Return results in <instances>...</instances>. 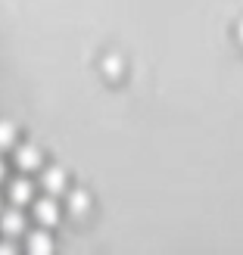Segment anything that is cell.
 Instances as JSON below:
<instances>
[{
  "label": "cell",
  "mask_w": 243,
  "mask_h": 255,
  "mask_svg": "<svg viewBox=\"0 0 243 255\" xmlns=\"http://www.w3.org/2000/svg\"><path fill=\"white\" fill-rule=\"evenodd\" d=\"M66 202H69L72 215H84L87 209H91V196H87V190H72V193L66 196Z\"/></svg>",
  "instance_id": "7"
},
{
  "label": "cell",
  "mask_w": 243,
  "mask_h": 255,
  "mask_svg": "<svg viewBox=\"0 0 243 255\" xmlns=\"http://www.w3.org/2000/svg\"><path fill=\"white\" fill-rule=\"evenodd\" d=\"M41 187L47 190L50 196L66 193V171H62L59 165H50V168H44V171H41Z\"/></svg>",
  "instance_id": "2"
},
{
  "label": "cell",
  "mask_w": 243,
  "mask_h": 255,
  "mask_svg": "<svg viewBox=\"0 0 243 255\" xmlns=\"http://www.w3.org/2000/svg\"><path fill=\"white\" fill-rule=\"evenodd\" d=\"M31 212H34V218H37V224H41V227H53L59 221V202L50 196V193L41 196V199H34L31 202Z\"/></svg>",
  "instance_id": "1"
},
{
  "label": "cell",
  "mask_w": 243,
  "mask_h": 255,
  "mask_svg": "<svg viewBox=\"0 0 243 255\" xmlns=\"http://www.w3.org/2000/svg\"><path fill=\"white\" fill-rule=\"evenodd\" d=\"M31 181H25V177H19V181H12L9 184V202L12 206H28L31 202Z\"/></svg>",
  "instance_id": "5"
},
{
  "label": "cell",
  "mask_w": 243,
  "mask_h": 255,
  "mask_svg": "<svg viewBox=\"0 0 243 255\" xmlns=\"http://www.w3.org/2000/svg\"><path fill=\"white\" fill-rule=\"evenodd\" d=\"M0 231H3V237H19L25 231V215H22V209L0 212Z\"/></svg>",
  "instance_id": "3"
},
{
  "label": "cell",
  "mask_w": 243,
  "mask_h": 255,
  "mask_svg": "<svg viewBox=\"0 0 243 255\" xmlns=\"http://www.w3.org/2000/svg\"><path fill=\"white\" fill-rule=\"evenodd\" d=\"M12 143H16V125L3 119V122H0V149H6Z\"/></svg>",
  "instance_id": "8"
},
{
  "label": "cell",
  "mask_w": 243,
  "mask_h": 255,
  "mask_svg": "<svg viewBox=\"0 0 243 255\" xmlns=\"http://www.w3.org/2000/svg\"><path fill=\"white\" fill-rule=\"evenodd\" d=\"M122 56H116V53H109L106 59H103V72H106V78H119L122 75Z\"/></svg>",
  "instance_id": "9"
},
{
  "label": "cell",
  "mask_w": 243,
  "mask_h": 255,
  "mask_svg": "<svg viewBox=\"0 0 243 255\" xmlns=\"http://www.w3.org/2000/svg\"><path fill=\"white\" fill-rule=\"evenodd\" d=\"M0 181H6V162L0 159Z\"/></svg>",
  "instance_id": "11"
},
{
  "label": "cell",
  "mask_w": 243,
  "mask_h": 255,
  "mask_svg": "<svg viewBox=\"0 0 243 255\" xmlns=\"http://www.w3.org/2000/svg\"><path fill=\"white\" fill-rule=\"evenodd\" d=\"M237 41H240V44H243V22H240V25H237Z\"/></svg>",
  "instance_id": "12"
},
{
  "label": "cell",
  "mask_w": 243,
  "mask_h": 255,
  "mask_svg": "<svg viewBox=\"0 0 243 255\" xmlns=\"http://www.w3.org/2000/svg\"><path fill=\"white\" fill-rule=\"evenodd\" d=\"M25 246H28L31 255H47L50 249H53V240H50L47 231H31L28 240H25Z\"/></svg>",
  "instance_id": "6"
},
{
  "label": "cell",
  "mask_w": 243,
  "mask_h": 255,
  "mask_svg": "<svg viewBox=\"0 0 243 255\" xmlns=\"http://www.w3.org/2000/svg\"><path fill=\"white\" fill-rule=\"evenodd\" d=\"M16 165H19L22 171L41 168V149H37L34 143H22V146H16Z\"/></svg>",
  "instance_id": "4"
},
{
  "label": "cell",
  "mask_w": 243,
  "mask_h": 255,
  "mask_svg": "<svg viewBox=\"0 0 243 255\" xmlns=\"http://www.w3.org/2000/svg\"><path fill=\"white\" fill-rule=\"evenodd\" d=\"M12 249H16V246H12V243H0V255H9Z\"/></svg>",
  "instance_id": "10"
}]
</instances>
